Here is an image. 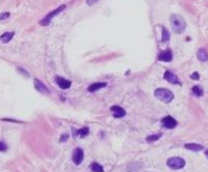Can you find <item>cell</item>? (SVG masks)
Segmentation results:
<instances>
[{
    "mask_svg": "<svg viewBox=\"0 0 208 172\" xmlns=\"http://www.w3.org/2000/svg\"><path fill=\"white\" fill-rule=\"evenodd\" d=\"M171 26L175 33H182L186 28V22L184 18L180 15H172L171 16Z\"/></svg>",
    "mask_w": 208,
    "mask_h": 172,
    "instance_id": "1",
    "label": "cell"
},
{
    "mask_svg": "<svg viewBox=\"0 0 208 172\" xmlns=\"http://www.w3.org/2000/svg\"><path fill=\"white\" fill-rule=\"evenodd\" d=\"M155 97H157L160 101H162L163 103H171V101H173L174 99V94L171 90L166 89V88H158V89L155 90L154 92Z\"/></svg>",
    "mask_w": 208,
    "mask_h": 172,
    "instance_id": "2",
    "label": "cell"
},
{
    "mask_svg": "<svg viewBox=\"0 0 208 172\" xmlns=\"http://www.w3.org/2000/svg\"><path fill=\"white\" fill-rule=\"evenodd\" d=\"M167 165L171 169H173V170H179V169H182L185 166V161H184L182 158L173 157V158H170L168 161H167Z\"/></svg>",
    "mask_w": 208,
    "mask_h": 172,
    "instance_id": "3",
    "label": "cell"
},
{
    "mask_svg": "<svg viewBox=\"0 0 208 172\" xmlns=\"http://www.w3.org/2000/svg\"><path fill=\"white\" fill-rule=\"evenodd\" d=\"M64 8H66V5H61V6H59V8H57L56 9H54V11H52L51 13L48 14V15H47L46 17H45L44 19H42V20H41L40 24H41V25H43V26H47V25H49L50 22H51V20H52V18H53V17H55L56 15H58V14L61 13V11H63Z\"/></svg>",
    "mask_w": 208,
    "mask_h": 172,
    "instance_id": "4",
    "label": "cell"
},
{
    "mask_svg": "<svg viewBox=\"0 0 208 172\" xmlns=\"http://www.w3.org/2000/svg\"><path fill=\"white\" fill-rule=\"evenodd\" d=\"M161 123L166 129H175L177 125H178L177 120L175 118L172 117V116H166L164 118H162Z\"/></svg>",
    "mask_w": 208,
    "mask_h": 172,
    "instance_id": "5",
    "label": "cell"
},
{
    "mask_svg": "<svg viewBox=\"0 0 208 172\" xmlns=\"http://www.w3.org/2000/svg\"><path fill=\"white\" fill-rule=\"evenodd\" d=\"M173 59V53L170 49H167L164 51L160 52L158 55V60L159 61H164V62H170Z\"/></svg>",
    "mask_w": 208,
    "mask_h": 172,
    "instance_id": "6",
    "label": "cell"
},
{
    "mask_svg": "<svg viewBox=\"0 0 208 172\" xmlns=\"http://www.w3.org/2000/svg\"><path fill=\"white\" fill-rule=\"evenodd\" d=\"M72 160H73L74 164H76V165L81 164V162L83 161V150L81 148H75V149H74Z\"/></svg>",
    "mask_w": 208,
    "mask_h": 172,
    "instance_id": "7",
    "label": "cell"
},
{
    "mask_svg": "<svg viewBox=\"0 0 208 172\" xmlns=\"http://www.w3.org/2000/svg\"><path fill=\"white\" fill-rule=\"evenodd\" d=\"M33 84H35V89H37L39 92H41V94H50L49 89L46 87V85H45L43 82H41L40 80H38V79H35Z\"/></svg>",
    "mask_w": 208,
    "mask_h": 172,
    "instance_id": "8",
    "label": "cell"
},
{
    "mask_svg": "<svg viewBox=\"0 0 208 172\" xmlns=\"http://www.w3.org/2000/svg\"><path fill=\"white\" fill-rule=\"evenodd\" d=\"M111 111L114 114V118H121L126 115V111L120 106H112L111 108Z\"/></svg>",
    "mask_w": 208,
    "mask_h": 172,
    "instance_id": "9",
    "label": "cell"
},
{
    "mask_svg": "<svg viewBox=\"0 0 208 172\" xmlns=\"http://www.w3.org/2000/svg\"><path fill=\"white\" fill-rule=\"evenodd\" d=\"M55 81H56L57 85H58L61 89H68V88L71 86V84H72L71 81L67 80V79H64V78H61V77H56Z\"/></svg>",
    "mask_w": 208,
    "mask_h": 172,
    "instance_id": "10",
    "label": "cell"
},
{
    "mask_svg": "<svg viewBox=\"0 0 208 172\" xmlns=\"http://www.w3.org/2000/svg\"><path fill=\"white\" fill-rule=\"evenodd\" d=\"M164 79H166L168 82L172 83V84H180V82H179L177 76L170 71H167L166 73H164Z\"/></svg>",
    "mask_w": 208,
    "mask_h": 172,
    "instance_id": "11",
    "label": "cell"
},
{
    "mask_svg": "<svg viewBox=\"0 0 208 172\" xmlns=\"http://www.w3.org/2000/svg\"><path fill=\"white\" fill-rule=\"evenodd\" d=\"M106 85H107L106 83H102V82L94 83V84H92L91 86H88L87 90H88L90 92H95V91H97V90L101 89V88H104Z\"/></svg>",
    "mask_w": 208,
    "mask_h": 172,
    "instance_id": "12",
    "label": "cell"
},
{
    "mask_svg": "<svg viewBox=\"0 0 208 172\" xmlns=\"http://www.w3.org/2000/svg\"><path fill=\"white\" fill-rule=\"evenodd\" d=\"M14 35H15L14 32H5L0 37V40H1L2 43H4V44H8V43H9L12 40Z\"/></svg>",
    "mask_w": 208,
    "mask_h": 172,
    "instance_id": "13",
    "label": "cell"
},
{
    "mask_svg": "<svg viewBox=\"0 0 208 172\" xmlns=\"http://www.w3.org/2000/svg\"><path fill=\"white\" fill-rule=\"evenodd\" d=\"M186 149L193 150V151H200V150L203 149V146L200 144H197V143H188V144L184 145Z\"/></svg>",
    "mask_w": 208,
    "mask_h": 172,
    "instance_id": "14",
    "label": "cell"
},
{
    "mask_svg": "<svg viewBox=\"0 0 208 172\" xmlns=\"http://www.w3.org/2000/svg\"><path fill=\"white\" fill-rule=\"evenodd\" d=\"M88 134V128H82L81 130L78 131H74V137H80V138H84L85 136H87Z\"/></svg>",
    "mask_w": 208,
    "mask_h": 172,
    "instance_id": "15",
    "label": "cell"
},
{
    "mask_svg": "<svg viewBox=\"0 0 208 172\" xmlns=\"http://www.w3.org/2000/svg\"><path fill=\"white\" fill-rule=\"evenodd\" d=\"M142 166L143 165L140 163H137V162L130 164L128 166V172H140V169H142Z\"/></svg>",
    "mask_w": 208,
    "mask_h": 172,
    "instance_id": "16",
    "label": "cell"
},
{
    "mask_svg": "<svg viewBox=\"0 0 208 172\" xmlns=\"http://www.w3.org/2000/svg\"><path fill=\"white\" fill-rule=\"evenodd\" d=\"M197 56H198V58H199V60H201V61H207L208 60V53L205 49H200L199 51H198Z\"/></svg>",
    "mask_w": 208,
    "mask_h": 172,
    "instance_id": "17",
    "label": "cell"
},
{
    "mask_svg": "<svg viewBox=\"0 0 208 172\" xmlns=\"http://www.w3.org/2000/svg\"><path fill=\"white\" fill-rule=\"evenodd\" d=\"M91 169L93 172H103V167L98 163H93L91 165Z\"/></svg>",
    "mask_w": 208,
    "mask_h": 172,
    "instance_id": "18",
    "label": "cell"
},
{
    "mask_svg": "<svg viewBox=\"0 0 208 172\" xmlns=\"http://www.w3.org/2000/svg\"><path fill=\"white\" fill-rule=\"evenodd\" d=\"M170 40V33L169 31L167 30L166 27H162V37H161V40L162 42H169Z\"/></svg>",
    "mask_w": 208,
    "mask_h": 172,
    "instance_id": "19",
    "label": "cell"
},
{
    "mask_svg": "<svg viewBox=\"0 0 208 172\" xmlns=\"http://www.w3.org/2000/svg\"><path fill=\"white\" fill-rule=\"evenodd\" d=\"M193 92L196 95H198V97H201V95L203 94V89H202V87H201L200 85H196V86H193Z\"/></svg>",
    "mask_w": 208,
    "mask_h": 172,
    "instance_id": "20",
    "label": "cell"
},
{
    "mask_svg": "<svg viewBox=\"0 0 208 172\" xmlns=\"http://www.w3.org/2000/svg\"><path fill=\"white\" fill-rule=\"evenodd\" d=\"M160 137H161L160 134H158V135H151L147 138V141L148 142H153V141H156L157 139H159Z\"/></svg>",
    "mask_w": 208,
    "mask_h": 172,
    "instance_id": "21",
    "label": "cell"
},
{
    "mask_svg": "<svg viewBox=\"0 0 208 172\" xmlns=\"http://www.w3.org/2000/svg\"><path fill=\"white\" fill-rule=\"evenodd\" d=\"M9 18V13H2L0 14V21L2 20H6V19Z\"/></svg>",
    "mask_w": 208,
    "mask_h": 172,
    "instance_id": "22",
    "label": "cell"
},
{
    "mask_svg": "<svg viewBox=\"0 0 208 172\" xmlns=\"http://www.w3.org/2000/svg\"><path fill=\"white\" fill-rule=\"evenodd\" d=\"M190 78H192L193 80H199V79H200V75H199V73H197V72H195V73H193L192 75H190Z\"/></svg>",
    "mask_w": 208,
    "mask_h": 172,
    "instance_id": "23",
    "label": "cell"
},
{
    "mask_svg": "<svg viewBox=\"0 0 208 172\" xmlns=\"http://www.w3.org/2000/svg\"><path fill=\"white\" fill-rule=\"evenodd\" d=\"M6 150V145L5 143L0 142V151H5Z\"/></svg>",
    "mask_w": 208,
    "mask_h": 172,
    "instance_id": "24",
    "label": "cell"
},
{
    "mask_svg": "<svg viewBox=\"0 0 208 172\" xmlns=\"http://www.w3.org/2000/svg\"><path fill=\"white\" fill-rule=\"evenodd\" d=\"M68 138H69V135H68V134H64L63 137L61 138V142H64V141H67V140H68Z\"/></svg>",
    "mask_w": 208,
    "mask_h": 172,
    "instance_id": "25",
    "label": "cell"
},
{
    "mask_svg": "<svg viewBox=\"0 0 208 172\" xmlns=\"http://www.w3.org/2000/svg\"><path fill=\"white\" fill-rule=\"evenodd\" d=\"M98 0H87V5H93L94 3H96Z\"/></svg>",
    "mask_w": 208,
    "mask_h": 172,
    "instance_id": "26",
    "label": "cell"
},
{
    "mask_svg": "<svg viewBox=\"0 0 208 172\" xmlns=\"http://www.w3.org/2000/svg\"><path fill=\"white\" fill-rule=\"evenodd\" d=\"M205 154H206V157L208 158V149L206 150V151H205Z\"/></svg>",
    "mask_w": 208,
    "mask_h": 172,
    "instance_id": "27",
    "label": "cell"
}]
</instances>
